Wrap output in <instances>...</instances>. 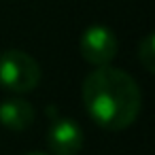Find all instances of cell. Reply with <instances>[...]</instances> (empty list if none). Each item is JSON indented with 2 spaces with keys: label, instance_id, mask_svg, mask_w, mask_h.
Listing matches in <instances>:
<instances>
[{
  "label": "cell",
  "instance_id": "obj_2",
  "mask_svg": "<svg viewBox=\"0 0 155 155\" xmlns=\"http://www.w3.org/2000/svg\"><path fill=\"white\" fill-rule=\"evenodd\" d=\"M41 83L38 62L19 49H7L0 53V85L15 94H28Z\"/></svg>",
  "mask_w": 155,
  "mask_h": 155
},
{
  "label": "cell",
  "instance_id": "obj_3",
  "mask_svg": "<svg viewBox=\"0 0 155 155\" xmlns=\"http://www.w3.org/2000/svg\"><path fill=\"white\" fill-rule=\"evenodd\" d=\"M81 55L87 64L96 68L110 66V62L117 58L119 41L115 32L106 26H89L81 36Z\"/></svg>",
  "mask_w": 155,
  "mask_h": 155
},
{
  "label": "cell",
  "instance_id": "obj_5",
  "mask_svg": "<svg viewBox=\"0 0 155 155\" xmlns=\"http://www.w3.org/2000/svg\"><path fill=\"white\" fill-rule=\"evenodd\" d=\"M34 106L24 98H9L0 104V123L13 132H24L34 123Z\"/></svg>",
  "mask_w": 155,
  "mask_h": 155
},
{
  "label": "cell",
  "instance_id": "obj_7",
  "mask_svg": "<svg viewBox=\"0 0 155 155\" xmlns=\"http://www.w3.org/2000/svg\"><path fill=\"white\" fill-rule=\"evenodd\" d=\"M28 155H47V153H28Z\"/></svg>",
  "mask_w": 155,
  "mask_h": 155
},
{
  "label": "cell",
  "instance_id": "obj_6",
  "mask_svg": "<svg viewBox=\"0 0 155 155\" xmlns=\"http://www.w3.org/2000/svg\"><path fill=\"white\" fill-rule=\"evenodd\" d=\"M138 62L147 72H155V38L153 34H147L142 43L138 45Z\"/></svg>",
  "mask_w": 155,
  "mask_h": 155
},
{
  "label": "cell",
  "instance_id": "obj_4",
  "mask_svg": "<svg viewBox=\"0 0 155 155\" xmlns=\"http://www.w3.org/2000/svg\"><path fill=\"white\" fill-rule=\"evenodd\" d=\"M85 136L77 121L58 117L47 130V147L53 155H79L83 149Z\"/></svg>",
  "mask_w": 155,
  "mask_h": 155
},
{
  "label": "cell",
  "instance_id": "obj_1",
  "mask_svg": "<svg viewBox=\"0 0 155 155\" xmlns=\"http://www.w3.org/2000/svg\"><path fill=\"white\" fill-rule=\"evenodd\" d=\"M81 96L89 119L108 132L130 127L140 115L142 106L138 83L127 72L113 66L89 72L83 81Z\"/></svg>",
  "mask_w": 155,
  "mask_h": 155
}]
</instances>
